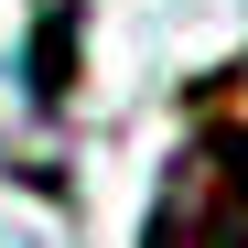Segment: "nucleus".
<instances>
[{"label":"nucleus","instance_id":"2","mask_svg":"<svg viewBox=\"0 0 248 248\" xmlns=\"http://www.w3.org/2000/svg\"><path fill=\"white\" fill-rule=\"evenodd\" d=\"M76 54H87V0H44V11H32V44H22V97L44 119L76 87Z\"/></svg>","mask_w":248,"mask_h":248},{"label":"nucleus","instance_id":"1","mask_svg":"<svg viewBox=\"0 0 248 248\" xmlns=\"http://www.w3.org/2000/svg\"><path fill=\"white\" fill-rule=\"evenodd\" d=\"M151 248H248V130L216 119L162 162L151 194Z\"/></svg>","mask_w":248,"mask_h":248}]
</instances>
